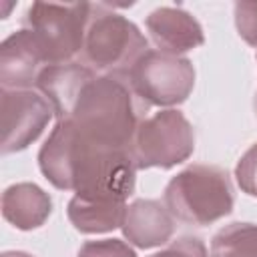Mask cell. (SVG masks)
Returning a JSON list of instances; mask_svg holds the SVG:
<instances>
[{"mask_svg": "<svg viewBox=\"0 0 257 257\" xmlns=\"http://www.w3.org/2000/svg\"><path fill=\"white\" fill-rule=\"evenodd\" d=\"M94 4H48L34 2L24 16V32L48 66L70 62L82 52Z\"/></svg>", "mask_w": 257, "mask_h": 257, "instance_id": "obj_1", "label": "cell"}, {"mask_svg": "<svg viewBox=\"0 0 257 257\" xmlns=\"http://www.w3.org/2000/svg\"><path fill=\"white\" fill-rule=\"evenodd\" d=\"M169 213L189 225H209L225 217L233 207V189L227 171L209 165H193L165 189Z\"/></svg>", "mask_w": 257, "mask_h": 257, "instance_id": "obj_2", "label": "cell"}, {"mask_svg": "<svg viewBox=\"0 0 257 257\" xmlns=\"http://www.w3.org/2000/svg\"><path fill=\"white\" fill-rule=\"evenodd\" d=\"M147 40L139 28L122 14L110 12L104 6L92 8V18L86 28L80 62L94 72L110 76H126L131 66L147 52Z\"/></svg>", "mask_w": 257, "mask_h": 257, "instance_id": "obj_3", "label": "cell"}, {"mask_svg": "<svg viewBox=\"0 0 257 257\" xmlns=\"http://www.w3.org/2000/svg\"><path fill=\"white\" fill-rule=\"evenodd\" d=\"M135 96L147 104H175L187 98L195 84V70L187 58L147 50L126 72Z\"/></svg>", "mask_w": 257, "mask_h": 257, "instance_id": "obj_4", "label": "cell"}, {"mask_svg": "<svg viewBox=\"0 0 257 257\" xmlns=\"http://www.w3.org/2000/svg\"><path fill=\"white\" fill-rule=\"evenodd\" d=\"M193 128L179 110H161L143 122L135 133L133 159L137 169H169L185 161L193 151Z\"/></svg>", "mask_w": 257, "mask_h": 257, "instance_id": "obj_5", "label": "cell"}, {"mask_svg": "<svg viewBox=\"0 0 257 257\" xmlns=\"http://www.w3.org/2000/svg\"><path fill=\"white\" fill-rule=\"evenodd\" d=\"M54 108L44 94H36L32 90H8L2 92V151L12 153L28 147L34 141L46 122L50 120Z\"/></svg>", "mask_w": 257, "mask_h": 257, "instance_id": "obj_6", "label": "cell"}, {"mask_svg": "<svg viewBox=\"0 0 257 257\" xmlns=\"http://www.w3.org/2000/svg\"><path fill=\"white\" fill-rule=\"evenodd\" d=\"M147 28L161 52L179 54L203 44L199 22L181 8H157L149 14Z\"/></svg>", "mask_w": 257, "mask_h": 257, "instance_id": "obj_7", "label": "cell"}, {"mask_svg": "<svg viewBox=\"0 0 257 257\" xmlns=\"http://www.w3.org/2000/svg\"><path fill=\"white\" fill-rule=\"evenodd\" d=\"M44 68L46 64L38 56L24 30H18L4 40L0 50V76L4 88L14 86L18 90L32 86Z\"/></svg>", "mask_w": 257, "mask_h": 257, "instance_id": "obj_8", "label": "cell"}, {"mask_svg": "<svg viewBox=\"0 0 257 257\" xmlns=\"http://www.w3.org/2000/svg\"><path fill=\"white\" fill-rule=\"evenodd\" d=\"M124 235L139 247H157L173 235V215L157 201H137L126 207L122 221Z\"/></svg>", "mask_w": 257, "mask_h": 257, "instance_id": "obj_9", "label": "cell"}, {"mask_svg": "<svg viewBox=\"0 0 257 257\" xmlns=\"http://www.w3.org/2000/svg\"><path fill=\"white\" fill-rule=\"evenodd\" d=\"M4 217L18 229H34L50 213V199L42 189L30 183H20L6 189L2 197Z\"/></svg>", "mask_w": 257, "mask_h": 257, "instance_id": "obj_10", "label": "cell"}, {"mask_svg": "<svg viewBox=\"0 0 257 257\" xmlns=\"http://www.w3.org/2000/svg\"><path fill=\"white\" fill-rule=\"evenodd\" d=\"M124 203L92 201L74 195L68 203V219L82 233H104L116 229L124 221Z\"/></svg>", "mask_w": 257, "mask_h": 257, "instance_id": "obj_11", "label": "cell"}, {"mask_svg": "<svg viewBox=\"0 0 257 257\" xmlns=\"http://www.w3.org/2000/svg\"><path fill=\"white\" fill-rule=\"evenodd\" d=\"M211 257H257V225L231 223L211 241Z\"/></svg>", "mask_w": 257, "mask_h": 257, "instance_id": "obj_12", "label": "cell"}, {"mask_svg": "<svg viewBox=\"0 0 257 257\" xmlns=\"http://www.w3.org/2000/svg\"><path fill=\"white\" fill-rule=\"evenodd\" d=\"M78 257H137L135 251L118 239L88 241L78 251Z\"/></svg>", "mask_w": 257, "mask_h": 257, "instance_id": "obj_13", "label": "cell"}, {"mask_svg": "<svg viewBox=\"0 0 257 257\" xmlns=\"http://www.w3.org/2000/svg\"><path fill=\"white\" fill-rule=\"evenodd\" d=\"M237 181L241 189L253 197H257V143L243 155L237 165Z\"/></svg>", "mask_w": 257, "mask_h": 257, "instance_id": "obj_14", "label": "cell"}, {"mask_svg": "<svg viewBox=\"0 0 257 257\" xmlns=\"http://www.w3.org/2000/svg\"><path fill=\"white\" fill-rule=\"evenodd\" d=\"M235 20H237L239 34L249 44H257V4L255 2L235 4Z\"/></svg>", "mask_w": 257, "mask_h": 257, "instance_id": "obj_15", "label": "cell"}, {"mask_svg": "<svg viewBox=\"0 0 257 257\" xmlns=\"http://www.w3.org/2000/svg\"><path fill=\"white\" fill-rule=\"evenodd\" d=\"M151 257H209L207 249L201 239L197 237H183L167 245L163 251L151 255Z\"/></svg>", "mask_w": 257, "mask_h": 257, "instance_id": "obj_16", "label": "cell"}, {"mask_svg": "<svg viewBox=\"0 0 257 257\" xmlns=\"http://www.w3.org/2000/svg\"><path fill=\"white\" fill-rule=\"evenodd\" d=\"M4 257H30L26 253H4Z\"/></svg>", "mask_w": 257, "mask_h": 257, "instance_id": "obj_17", "label": "cell"}, {"mask_svg": "<svg viewBox=\"0 0 257 257\" xmlns=\"http://www.w3.org/2000/svg\"><path fill=\"white\" fill-rule=\"evenodd\" d=\"M255 110H257V96H255Z\"/></svg>", "mask_w": 257, "mask_h": 257, "instance_id": "obj_18", "label": "cell"}, {"mask_svg": "<svg viewBox=\"0 0 257 257\" xmlns=\"http://www.w3.org/2000/svg\"><path fill=\"white\" fill-rule=\"evenodd\" d=\"M255 96H257V94H255Z\"/></svg>", "mask_w": 257, "mask_h": 257, "instance_id": "obj_19", "label": "cell"}]
</instances>
